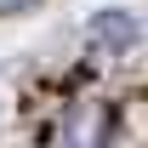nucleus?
Instances as JSON below:
<instances>
[{
	"instance_id": "f257e3e1",
	"label": "nucleus",
	"mask_w": 148,
	"mask_h": 148,
	"mask_svg": "<svg viewBox=\"0 0 148 148\" xmlns=\"http://www.w3.org/2000/svg\"><path fill=\"white\" fill-rule=\"evenodd\" d=\"M91 40H103L108 51H125L131 40H137V29H131L125 12H97V17H91Z\"/></svg>"
},
{
	"instance_id": "f03ea898",
	"label": "nucleus",
	"mask_w": 148,
	"mask_h": 148,
	"mask_svg": "<svg viewBox=\"0 0 148 148\" xmlns=\"http://www.w3.org/2000/svg\"><path fill=\"white\" fill-rule=\"evenodd\" d=\"M23 6H29V0H0V12H23Z\"/></svg>"
}]
</instances>
